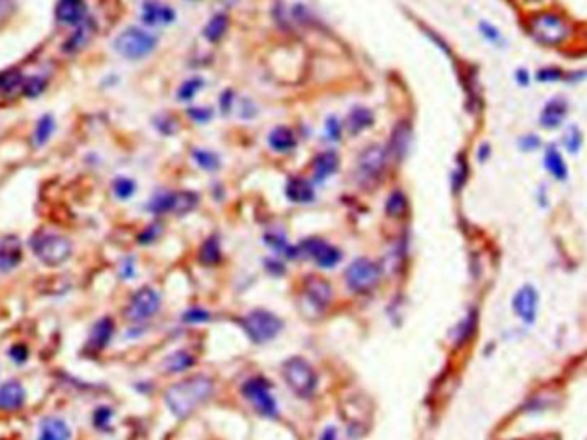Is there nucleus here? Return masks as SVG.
<instances>
[{
    "mask_svg": "<svg viewBox=\"0 0 587 440\" xmlns=\"http://www.w3.org/2000/svg\"><path fill=\"white\" fill-rule=\"evenodd\" d=\"M215 384L210 377L194 376L170 385L165 393V402L168 410L177 418H187L194 410H198L204 401L212 397Z\"/></svg>",
    "mask_w": 587,
    "mask_h": 440,
    "instance_id": "obj_1",
    "label": "nucleus"
},
{
    "mask_svg": "<svg viewBox=\"0 0 587 440\" xmlns=\"http://www.w3.org/2000/svg\"><path fill=\"white\" fill-rule=\"evenodd\" d=\"M31 250L40 262L48 267L64 264L72 254V244L67 237L53 232H38L31 238Z\"/></svg>",
    "mask_w": 587,
    "mask_h": 440,
    "instance_id": "obj_2",
    "label": "nucleus"
},
{
    "mask_svg": "<svg viewBox=\"0 0 587 440\" xmlns=\"http://www.w3.org/2000/svg\"><path fill=\"white\" fill-rule=\"evenodd\" d=\"M282 376L290 390L299 397H311L318 388V376L306 360L294 356L282 363Z\"/></svg>",
    "mask_w": 587,
    "mask_h": 440,
    "instance_id": "obj_3",
    "label": "nucleus"
},
{
    "mask_svg": "<svg viewBox=\"0 0 587 440\" xmlns=\"http://www.w3.org/2000/svg\"><path fill=\"white\" fill-rule=\"evenodd\" d=\"M157 47V38L141 28H126L117 35L114 41V48L121 57L127 60H141L150 55Z\"/></svg>",
    "mask_w": 587,
    "mask_h": 440,
    "instance_id": "obj_4",
    "label": "nucleus"
},
{
    "mask_svg": "<svg viewBox=\"0 0 587 440\" xmlns=\"http://www.w3.org/2000/svg\"><path fill=\"white\" fill-rule=\"evenodd\" d=\"M241 324L244 327L246 334L249 336V339L256 344L268 343V341L277 338L283 326L282 320L277 315L268 310H263V308H256V310L249 312L246 317H242Z\"/></svg>",
    "mask_w": 587,
    "mask_h": 440,
    "instance_id": "obj_5",
    "label": "nucleus"
},
{
    "mask_svg": "<svg viewBox=\"0 0 587 440\" xmlns=\"http://www.w3.org/2000/svg\"><path fill=\"white\" fill-rule=\"evenodd\" d=\"M529 28H531L532 36L544 45H560L570 35L569 23L553 12L534 16L529 23Z\"/></svg>",
    "mask_w": 587,
    "mask_h": 440,
    "instance_id": "obj_6",
    "label": "nucleus"
},
{
    "mask_svg": "<svg viewBox=\"0 0 587 440\" xmlns=\"http://www.w3.org/2000/svg\"><path fill=\"white\" fill-rule=\"evenodd\" d=\"M241 393L261 417L277 418V400L273 397L268 380H265L263 377H253V379L246 380L242 384Z\"/></svg>",
    "mask_w": 587,
    "mask_h": 440,
    "instance_id": "obj_7",
    "label": "nucleus"
},
{
    "mask_svg": "<svg viewBox=\"0 0 587 440\" xmlns=\"http://www.w3.org/2000/svg\"><path fill=\"white\" fill-rule=\"evenodd\" d=\"M381 278V267L371 259H356L346 271V283L356 293H366L378 285Z\"/></svg>",
    "mask_w": 587,
    "mask_h": 440,
    "instance_id": "obj_8",
    "label": "nucleus"
},
{
    "mask_svg": "<svg viewBox=\"0 0 587 440\" xmlns=\"http://www.w3.org/2000/svg\"><path fill=\"white\" fill-rule=\"evenodd\" d=\"M160 295L157 290L150 286L139 288L136 293L133 295L127 303L126 308V317L131 320V322H145V320L151 319L160 308Z\"/></svg>",
    "mask_w": 587,
    "mask_h": 440,
    "instance_id": "obj_9",
    "label": "nucleus"
},
{
    "mask_svg": "<svg viewBox=\"0 0 587 440\" xmlns=\"http://www.w3.org/2000/svg\"><path fill=\"white\" fill-rule=\"evenodd\" d=\"M388 153L381 146H369L357 158V176L361 182H375L387 167Z\"/></svg>",
    "mask_w": 587,
    "mask_h": 440,
    "instance_id": "obj_10",
    "label": "nucleus"
},
{
    "mask_svg": "<svg viewBox=\"0 0 587 440\" xmlns=\"http://www.w3.org/2000/svg\"><path fill=\"white\" fill-rule=\"evenodd\" d=\"M297 250L301 254H305V256L313 259L316 264L319 267H325V269L336 266L340 262V259H342V254L339 252V249L327 244V242L319 240V238H309V240L302 242Z\"/></svg>",
    "mask_w": 587,
    "mask_h": 440,
    "instance_id": "obj_11",
    "label": "nucleus"
},
{
    "mask_svg": "<svg viewBox=\"0 0 587 440\" xmlns=\"http://www.w3.org/2000/svg\"><path fill=\"white\" fill-rule=\"evenodd\" d=\"M194 204L196 197L186 192V194H160L151 201L148 208H150V211L155 213V215H162V213L170 211L187 213L189 209L194 208Z\"/></svg>",
    "mask_w": 587,
    "mask_h": 440,
    "instance_id": "obj_12",
    "label": "nucleus"
},
{
    "mask_svg": "<svg viewBox=\"0 0 587 440\" xmlns=\"http://www.w3.org/2000/svg\"><path fill=\"white\" fill-rule=\"evenodd\" d=\"M88 18L86 0H57L55 21L60 26H79Z\"/></svg>",
    "mask_w": 587,
    "mask_h": 440,
    "instance_id": "obj_13",
    "label": "nucleus"
},
{
    "mask_svg": "<svg viewBox=\"0 0 587 440\" xmlns=\"http://www.w3.org/2000/svg\"><path fill=\"white\" fill-rule=\"evenodd\" d=\"M23 261V244L16 235L0 238V273H11Z\"/></svg>",
    "mask_w": 587,
    "mask_h": 440,
    "instance_id": "obj_14",
    "label": "nucleus"
},
{
    "mask_svg": "<svg viewBox=\"0 0 587 440\" xmlns=\"http://www.w3.org/2000/svg\"><path fill=\"white\" fill-rule=\"evenodd\" d=\"M26 393L19 380H6L0 385V411H18L24 406Z\"/></svg>",
    "mask_w": 587,
    "mask_h": 440,
    "instance_id": "obj_15",
    "label": "nucleus"
},
{
    "mask_svg": "<svg viewBox=\"0 0 587 440\" xmlns=\"http://www.w3.org/2000/svg\"><path fill=\"white\" fill-rule=\"evenodd\" d=\"M537 303H539V298H537L534 288L524 286L522 290L515 295L514 310L520 319L525 320V322H532V320L536 319Z\"/></svg>",
    "mask_w": 587,
    "mask_h": 440,
    "instance_id": "obj_16",
    "label": "nucleus"
},
{
    "mask_svg": "<svg viewBox=\"0 0 587 440\" xmlns=\"http://www.w3.org/2000/svg\"><path fill=\"white\" fill-rule=\"evenodd\" d=\"M72 430L62 418L48 417L40 423L36 440H71Z\"/></svg>",
    "mask_w": 587,
    "mask_h": 440,
    "instance_id": "obj_17",
    "label": "nucleus"
},
{
    "mask_svg": "<svg viewBox=\"0 0 587 440\" xmlns=\"http://www.w3.org/2000/svg\"><path fill=\"white\" fill-rule=\"evenodd\" d=\"M143 23L148 24V26H155V24H168L170 21H174V11L170 7L162 6V4L153 2V0H148V2L143 4V12H141Z\"/></svg>",
    "mask_w": 587,
    "mask_h": 440,
    "instance_id": "obj_18",
    "label": "nucleus"
},
{
    "mask_svg": "<svg viewBox=\"0 0 587 440\" xmlns=\"http://www.w3.org/2000/svg\"><path fill=\"white\" fill-rule=\"evenodd\" d=\"M114 329H116V326H114V320L110 317L98 320L93 326L92 332H89L88 346L94 349V351H102L110 343V339H112Z\"/></svg>",
    "mask_w": 587,
    "mask_h": 440,
    "instance_id": "obj_19",
    "label": "nucleus"
},
{
    "mask_svg": "<svg viewBox=\"0 0 587 440\" xmlns=\"http://www.w3.org/2000/svg\"><path fill=\"white\" fill-rule=\"evenodd\" d=\"M93 35V21L86 18L79 26H76V31L72 33L71 38L64 43L62 50L64 53H77L88 45V41L92 40Z\"/></svg>",
    "mask_w": 587,
    "mask_h": 440,
    "instance_id": "obj_20",
    "label": "nucleus"
},
{
    "mask_svg": "<svg viewBox=\"0 0 587 440\" xmlns=\"http://www.w3.org/2000/svg\"><path fill=\"white\" fill-rule=\"evenodd\" d=\"M306 295L316 308H325L331 300V286L319 278H311L306 283Z\"/></svg>",
    "mask_w": 587,
    "mask_h": 440,
    "instance_id": "obj_21",
    "label": "nucleus"
},
{
    "mask_svg": "<svg viewBox=\"0 0 587 440\" xmlns=\"http://www.w3.org/2000/svg\"><path fill=\"white\" fill-rule=\"evenodd\" d=\"M55 118H53L52 113H45L38 118L36 122L35 130H33V146L38 150V147H43L45 144L52 139L53 132H55Z\"/></svg>",
    "mask_w": 587,
    "mask_h": 440,
    "instance_id": "obj_22",
    "label": "nucleus"
},
{
    "mask_svg": "<svg viewBox=\"0 0 587 440\" xmlns=\"http://www.w3.org/2000/svg\"><path fill=\"white\" fill-rule=\"evenodd\" d=\"M336 168H339V158H336V154L331 153V151L322 153L318 158L314 159V164H313L314 179L318 180V182H323V180H327L328 176H331L335 174Z\"/></svg>",
    "mask_w": 587,
    "mask_h": 440,
    "instance_id": "obj_23",
    "label": "nucleus"
},
{
    "mask_svg": "<svg viewBox=\"0 0 587 440\" xmlns=\"http://www.w3.org/2000/svg\"><path fill=\"white\" fill-rule=\"evenodd\" d=\"M285 192H287V197H289L292 203H297V204H307L314 199L313 187H311V185L302 179L290 180L289 185H287Z\"/></svg>",
    "mask_w": 587,
    "mask_h": 440,
    "instance_id": "obj_24",
    "label": "nucleus"
},
{
    "mask_svg": "<svg viewBox=\"0 0 587 440\" xmlns=\"http://www.w3.org/2000/svg\"><path fill=\"white\" fill-rule=\"evenodd\" d=\"M26 76L19 71V69H7V71L0 72V94L4 96H11L14 93H21L23 82Z\"/></svg>",
    "mask_w": 587,
    "mask_h": 440,
    "instance_id": "obj_25",
    "label": "nucleus"
},
{
    "mask_svg": "<svg viewBox=\"0 0 587 440\" xmlns=\"http://www.w3.org/2000/svg\"><path fill=\"white\" fill-rule=\"evenodd\" d=\"M409 139H410L409 125L405 122H400L399 125L393 129L392 139H390V142H388L390 153H392V156H395L397 159H400L402 156H404L405 150H407Z\"/></svg>",
    "mask_w": 587,
    "mask_h": 440,
    "instance_id": "obj_26",
    "label": "nucleus"
},
{
    "mask_svg": "<svg viewBox=\"0 0 587 440\" xmlns=\"http://www.w3.org/2000/svg\"><path fill=\"white\" fill-rule=\"evenodd\" d=\"M270 146L273 147L278 153H287V151H292L295 147V137L294 132L287 127H277L268 137Z\"/></svg>",
    "mask_w": 587,
    "mask_h": 440,
    "instance_id": "obj_27",
    "label": "nucleus"
},
{
    "mask_svg": "<svg viewBox=\"0 0 587 440\" xmlns=\"http://www.w3.org/2000/svg\"><path fill=\"white\" fill-rule=\"evenodd\" d=\"M566 113V106L561 103L560 100H555V101H549L548 105L544 106L543 113H541V123H543L544 127H556L560 125L561 120H564Z\"/></svg>",
    "mask_w": 587,
    "mask_h": 440,
    "instance_id": "obj_28",
    "label": "nucleus"
},
{
    "mask_svg": "<svg viewBox=\"0 0 587 440\" xmlns=\"http://www.w3.org/2000/svg\"><path fill=\"white\" fill-rule=\"evenodd\" d=\"M373 123V113L366 108H354L347 118V129L351 134H359Z\"/></svg>",
    "mask_w": 587,
    "mask_h": 440,
    "instance_id": "obj_29",
    "label": "nucleus"
},
{
    "mask_svg": "<svg viewBox=\"0 0 587 440\" xmlns=\"http://www.w3.org/2000/svg\"><path fill=\"white\" fill-rule=\"evenodd\" d=\"M163 365H165L167 372H172V373L186 372V370H189L192 365H194V356L187 351H175L168 356Z\"/></svg>",
    "mask_w": 587,
    "mask_h": 440,
    "instance_id": "obj_30",
    "label": "nucleus"
},
{
    "mask_svg": "<svg viewBox=\"0 0 587 440\" xmlns=\"http://www.w3.org/2000/svg\"><path fill=\"white\" fill-rule=\"evenodd\" d=\"M198 259L201 264L204 266H215L216 262H220L221 250L219 240H216V238H208V240L201 245Z\"/></svg>",
    "mask_w": 587,
    "mask_h": 440,
    "instance_id": "obj_31",
    "label": "nucleus"
},
{
    "mask_svg": "<svg viewBox=\"0 0 587 440\" xmlns=\"http://www.w3.org/2000/svg\"><path fill=\"white\" fill-rule=\"evenodd\" d=\"M544 164H546V168H548L549 174L555 176V179L564 180L566 176V167L564 163V158H561V154L558 153L553 146L549 147L548 153H546Z\"/></svg>",
    "mask_w": 587,
    "mask_h": 440,
    "instance_id": "obj_32",
    "label": "nucleus"
},
{
    "mask_svg": "<svg viewBox=\"0 0 587 440\" xmlns=\"http://www.w3.org/2000/svg\"><path fill=\"white\" fill-rule=\"evenodd\" d=\"M48 81L47 77L43 76H26V79L23 82L21 94L26 98H38L40 94H43L45 89H47Z\"/></svg>",
    "mask_w": 587,
    "mask_h": 440,
    "instance_id": "obj_33",
    "label": "nucleus"
},
{
    "mask_svg": "<svg viewBox=\"0 0 587 440\" xmlns=\"http://www.w3.org/2000/svg\"><path fill=\"white\" fill-rule=\"evenodd\" d=\"M225 30H227V18L224 14H216L204 28V36L208 41H219L224 36Z\"/></svg>",
    "mask_w": 587,
    "mask_h": 440,
    "instance_id": "obj_34",
    "label": "nucleus"
},
{
    "mask_svg": "<svg viewBox=\"0 0 587 440\" xmlns=\"http://www.w3.org/2000/svg\"><path fill=\"white\" fill-rule=\"evenodd\" d=\"M112 188L117 199L126 201L134 196V192H136V184H134L131 179H126V176H119V179L114 180Z\"/></svg>",
    "mask_w": 587,
    "mask_h": 440,
    "instance_id": "obj_35",
    "label": "nucleus"
},
{
    "mask_svg": "<svg viewBox=\"0 0 587 440\" xmlns=\"http://www.w3.org/2000/svg\"><path fill=\"white\" fill-rule=\"evenodd\" d=\"M407 209V201H405V196L402 192H393L392 196L388 197L387 201V213L393 218H400Z\"/></svg>",
    "mask_w": 587,
    "mask_h": 440,
    "instance_id": "obj_36",
    "label": "nucleus"
},
{
    "mask_svg": "<svg viewBox=\"0 0 587 440\" xmlns=\"http://www.w3.org/2000/svg\"><path fill=\"white\" fill-rule=\"evenodd\" d=\"M474 327H476V314H474V312H471V314L467 315V317L463 319L461 324H459L457 334H455V338H457V339H455V343L462 344L463 341L469 339L472 332H474Z\"/></svg>",
    "mask_w": 587,
    "mask_h": 440,
    "instance_id": "obj_37",
    "label": "nucleus"
},
{
    "mask_svg": "<svg viewBox=\"0 0 587 440\" xmlns=\"http://www.w3.org/2000/svg\"><path fill=\"white\" fill-rule=\"evenodd\" d=\"M194 158H196V163H198L199 167H203L204 170L213 171L220 167L219 158H216L213 153H208V151H194Z\"/></svg>",
    "mask_w": 587,
    "mask_h": 440,
    "instance_id": "obj_38",
    "label": "nucleus"
},
{
    "mask_svg": "<svg viewBox=\"0 0 587 440\" xmlns=\"http://www.w3.org/2000/svg\"><path fill=\"white\" fill-rule=\"evenodd\" d=\"M182 319H184V322H187V324L208 322V320H210V312H207L204 308H199V307L189 308L186 314L182 315Z\"/></svg>",
    "mask_w": 587,
    "mask_h": 440,
    "instance_id": "obj_39",
    "label": "nucleus"
},
{
    "mask_svg": "<svg viewBox=\"0 0 587 440\" xmlns=\"http://www.w3.org/2000/svg\"><path fill=\"white\" fill-rule=\"evenodd\" d=\"M110 420H112V410L105 408V406H102V408H98L93 413V425L97 427V429L105 430L106 427H109Z\"/></svg>",
    "mask_w": 587,
    "mask_h": 440,
    "instance_id": "obj_40",
    "label": "nucleus"
},
{
    "mask_svg": "<svg viewBox=\"0 0 587 440\" xmlns=\"http://www.w3.org/2000/svg\"><path fill=\"white\" fill-rule=\"evenodd\" d=\"M7 355H9V359L14 361V363L23 365L24 361L30 359V349H28L26 344H14V346L9 348Z\"/></svg>",
    "mask_w": 587,
    "mask_h": 440,
    "instance_id": "obj_41",
    "label": "nucleus"
},
{
    "mask_svg": "<svg viewBox=\"0 0 587 440\" xmlns=\"http://www.w3.org/2000/svg\"><path fill=\"white\" fill-rule=\"evenodd\" d=\"M201 84H203V82H201L199 79H189L184 82L182 88H180V91H179L180 100H191V98L198 93Z\"/></svg>",
    "mask_w": 587,
    "mask_h": 440,
    "instance_id": "obj_42",
    "label": "nucleus"
},
{
    "mask_svg": "<svg viewBox=\"0 0 587 440\" xmlns=\"http://www.w3.org/2000/svg\"><path fill=\"white\" fill-rule=\"evenodd\" d=\"M319 440H336V429L334 427H327L323 434L319 435Z\"/></svg>",
    "mask_w": 587,
    "mask_h": 440,
    "instance_id": "obj_43",
    "label": "nucleus"
},
{
    "mask_svg": "<svg viewBox=\"0 0 587 440\" xmlns=\"http://www.w3.org/2000/svg\"><path fill=\"white\" fill-rule=\"evenodd\" d=\"M121 274H122V278H126V279L133 278V274H134V266H133V262H131V261H127L126 264L122 266Z\"/></svg>",
    "mask_w": 587,
    "mask_h": 440,
    "instance_id": "obj_44",
    "label": "nucleus"
},
{
    "mask_svg": "<svg viewBox=\"0 0 587 440\" xmlns=\"http://www.w3.org/2000/svg\"><path fill=\"white\" fill-rule=\"evenodd\" d=\"M12 11V0H0V18L7 16Z\"/></svg>",
    "mask_w": 587,
    "mask_h": 440,
    "instance_id": "obj_45",
    "label": "nucleus"
},
{
    "mask_svg": "<svg viewBox=\"0 0 587 440\" xmlns=\"http://www.w3.org/2000/svg\"><path fill=\"white\" fill-rule=\"evenodd\" d=\"M586 36H587V33H586Z\"/></svg>",
    "mask_w": 587,
    "mask_h": 440,
    "instance_id": "obj_46",
    "label": "nucleus"
}]
</instances>
